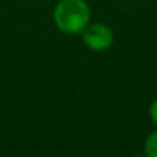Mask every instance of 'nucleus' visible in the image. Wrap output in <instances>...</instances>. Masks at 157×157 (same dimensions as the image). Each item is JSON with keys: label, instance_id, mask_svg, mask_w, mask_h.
Segmentation results:
<instances>
[{"label": "nucleus", "instance_id": "f257e3e1", "mask_svg": "<svg viewBox=\"0 0 157 157\" xmlns=\"http://www.w3.org/2000/svg\"><path fill=\"white\" fill-rule=\"evenodd\" d=\"M90 19L91 11L85 0H60L54 8V23L65 34H82Z\"/></svg>", "mask_w": 157, "mask_h": 157}, {"label": "nucleus", "instance_id": "f03ea898", "mask_svg": "<svg viewBox=\"0 0 157 157\" xmlns=\"http://www.w3.org/2000/svg\"><path fill=\"white\" fill-rule=\"evenodd\" d=\"M82 37H83L85 45L96 52H103V51L109 49L114 42L113 29L102 23L88 25L82 31Z\"/></svg>", "mask_w": 157, "mask_h": 157}, {"label": "nucleus", "instance_id": "7ed1b4c3", "mask_svg": "<svg viewBox=\"0 0 157 157\" xmlns=\"http://www.w3.org/2000/svg\"><path fill=\"white\" fill-rule=\"evenodd\" d=\"M145 154L148 157H157V129L152 131L145 140Z\"/></svg>", "mask_w": 157, "mask_h": 157}, {"label": "nucleus", "instance_id": "20e7f679", "mask_svg": "<svg viewBox=\"0 0 157 157\" xmlns=\"http://www.w3.org/2000/svg\"><path fill=\"white\" fill-rule=\"evenodd\" d=\"M149 117H151V120H152V123L157 126V99L151 103V106H149Z\"/></svg>", "mask_w": 157, "mask_h": 157}]
</instances>
